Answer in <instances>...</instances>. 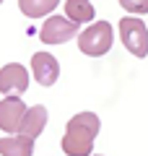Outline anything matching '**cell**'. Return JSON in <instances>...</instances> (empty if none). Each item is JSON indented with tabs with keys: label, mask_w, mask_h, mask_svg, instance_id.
I'll use <instances>...</instances> for the list:
<instances>
[{
	"label": "cell",
	"mask_w": 148,
	"mask_h": 156,
	"mask_svg": "<svg viewBox=\"0 0 148 156\" xmlns=\"http://www.w3.org/2000/svg\"><path fill=\"white\" fill-rule=\"evenodd\" d=\"M29 89V70L21 62H8L0 68V94L21 96Z\"/></svg>",
	"instance_id": "5b68a950"
},
{
	"label": "cell",
	"mask_w": 148,
	"mask_h": 156,
	"mask_svg": "<svg viewBox=\"0 0 148 156\" xmlns=\"http://www.w3.org/2000/svg\"><path fill=\"white\" fill-rule=\"evenodd\" d=\"M99 128H101V122H99V117L93 112H78V115H73L65 125V135L60 140V148L68 156H91Z\"/></svg>",
	"instance_id": "6da1fadb"
},
{
	"label": "cell",
	"mask_w": 148,
	"mask_h": 156,
	"mask_svg": "<svg viewBox=\"0 0 148 156\" xmlns=\"http://www.w3.org/2000/svg\"><path fill=\"white\" fill-rule=\"evenodd\" d=\"M31 76L37 78V83L42 86H55L60 78V62L49 52H37L31 57Z\"/></svg>",
	"instance_id": "52a82bcc"
},
{
	"label": "cell",
	"mask_w": 148,
	"mask_h": 156,
	"mask_svg": "<svg viewBox=\"0 0 148 156\" xmlns=\"http://www.w3.org/2000/svg\"><path fill=\"white\" fill-rule=\"evenodd\" d=\"M26 109L29 107L21 96H5L0 101V130H5L8 135H16Z\"/></svg>",
	"instance_id": "8992f818"
},
{
	"label": "cell",
	"mask_w": 148,
	"mask_h": 156,
	"mask_svg": "<svg viewBox=\"0 0 148 156\" xmlns=\"http://www.w3.org/2000/svg\"><path fill=\"white\" fill-rule=\"evenodd\" d=\"M47 107L44 104H34L26 109V115H23L21 125H18V133L21 135H29V138H39L44 130V125H47Z\"/></svg>",
	"instance_id": "ba28073f"
},
{
	"label": "cell",
	"mask_w": 148,
	"mask_h": 156,
	"mask_svg": "<svg viewBox=\"0 0 148 156\" xmlns=\"http://www.w3.org/2000/svg\"><path fill=\"white\" fill-rule=\"evenodd\" d=\"M120 39L130 55L135 57L148 55V26L138 16H125L120 21Z\"/></svg>",
	"instance_id": "3957f363"
},
{
	"label": "cell",
	"mask_w": 148,
	"mask_h": 156,
	"mask_svg": "<svg viewBox=\"0 0 148 156\" xmlns=\"http://www.w3.org/2000/svg\"><path fill=\"white\" fill-rule=\"evenodd\" d=\"M65 16L70 21H76L78 26H83V23L93 21L96 11H93L91 0H65Z\"/></svg>",
	"instance_id": "30bf717a"
},
{
	"label": "cell",
	"mask_w": 148,
	"mask_h": 156,
	"mask_svg": "<svg viewBox=\"0 0 148 156\" xmlns=\"http://www.w3.org/2000/svg\"><path fill=\"white\" fill-rule=\"evenodd\" d=\"M60 0H18V8H21L23 16L29 18H42L47 13H52L57 8Z\"/></svg>",
	"instance_id": "8fae6325"
},
{
	"label": "cell",
	"mask_w": 148,
	"mask_h": 156,
	"mask_svg": "<svg viewBox=\"0 0 148 156\" xmlns=\"http://www.w3.org/2000/svg\"><path fill=\"white\" fill-rule=\"evenodd\" d=\"M112 42H115V31H112L109 21H93L78 34V50L88 57H101L109 52Z\"/></svg>",
	"instance_id": "7a4b0ae2"
},
{
	"label": "cell",
	"mask_w": 148,
	"mask_h": 156,
	"mask_svg": "<svg viewBox=\"0 0 148 156\" xmlns=\"http://www.w3.org/2000/svg\"><path fill=\"white\" fill-rule=\"evenodd\" d=\"M73 37H78V23L68 16H49L39 31V39L44 44H65Z\"/></svg>",
	"instance_id": "277c9868"
},
{
	"label": "cell",
	"mask_w": 148,
	"mask_h": 156,
	"mask_svg": "<svg viewBox=\"0 0 148 156\" xmlns=\"http://www.w3.org/2000/svg\"><path fill=\"white\" fill-rule=\"evenodd\" d=\"M34 154V138L29 135H8L0 138V156H31Z\"/></svg>",
	"instance_id": "9c48e42d"
},
{
	"label": "cell",
	"mask_w": 148,
	"mask_h": 156,
	"mask_svg": "<svg viewBox=\"0 0 148 156\" xmlns=\"http://www.w3.org/2000/svg\"><path fill=\"white\" fill-rule=\"evenodd\" d=\"M120 5L125 8L132 16H140V13H148V0H120Z\"/></svg>",
	"instance_id": "7c38bea8"
},
{
	"label": "cell",
	"mask_w": 148,
	"mask_h": 156,
	"mask_svg": "<svg viewBox=\"0 0 148 156\" xmlns=\"http://www.w3.org/2000/svg\"><path fill=\"white\" fill-rule=\"evenodd\" d=\"M0 3H3V0H0Z\"/></svg>",
	"instance_id": "4fadbf2b"
}]
</instances>
